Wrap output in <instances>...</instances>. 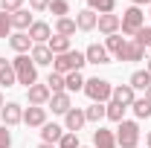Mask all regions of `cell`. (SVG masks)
<instances>
[{
	"label": "cell",
	"mask_w": 151,
	"mask_h": 148,
	"mask_svg": "<svg viewBox=\"0 0 151 148\" xmlns=\"http://www.w3.org/2000/svg\"><path fill=\"white\" fill-rule=\"evenodd\" d=\"M84 96L90 99V102H96V105H108L113 96V84L108 81V78H99V75H93V78H87L84 81Z\"/></svg>",
	"instance_id": "1"
},
{
	"label": "cell",
	"mask_w": 151,
	"mask_h": 148,
	"mask_svg": "<svg viewBox=\"0 0 151 148\" xmlns=\"http://www.w3.org/2000/svg\"><path fill=\"white\" fill-rule=\"evenodd\" d=\"M87 64V58H84V52H78V50H70V52H64V55H55V61H52V73H81V67Z\"/></svg>",
	"instance_id": "2"
},
{
	"label": "cell",
	"mask_w": 151,
	"mask_h": 148,
	"mask_svg": "<svg viewBox=\"0 0 151 148\" xmlns=\"http://www.w3.org/2000/svg\"><path fill=\"white\" fill-rule=\"evenodd\" d=\"M12 67H15V78H18V84H23L26 90L38 81V67H35V61H32L29 55L12 58Z\"/></svg>",
	"instance_id": "3"
},
{
	"label": "cell",
	"mask_w": 151,
	"mask_h": 148,
	"mask_svg": "<svg viewBox=\"0 0 151 148\" xmlns=\"http://www.w3.org/2000/svg\"><path fill=\"white\" fill-rule=\"evenodd\" d=\"M116 145L119 148H137L139 145V125L134 119H122L116 125Z\"/></svg>",
	"instance_id": "4"
},
{
	"label": "cell",
	"mask_w": 151,
	"mask_h": 148,
	"mask_svg": "<svg viewBox=\"0 0 151 148\" xmlns=\"http://www.w3.org/2000/svg\"><path fill=\"white\" fill-rule=\"evenodd\" d=\"M142 26H145V12H142L139 6H131V9L122 12V32H125V35L134 38Z\"/></svg>",
	"instance_id": "5"
},
{
	"label": "cell",
	"mask_w": 151,
	"mask_h": 148,
	"mask_svg": "<svg viewBox=\"0 0 151 148\" xmlns=\"http://www.w3.org/2000/svg\"><path fill=\"white\" fill-rule=\"evenodd\" d=\"M87 125V116L81 108H70V111L64 113V131H70V134H78V131Z\"/></svg>",
	"instance_id": "6"
},
{
	"label": "cell",
	"mask_w": 151,
	"mask_h": 148,
	"mask_svg": "<svg viewBox=\"0 0 151 148\" xmlns=\"http://www.w3.org/2000/svg\"><path fill=\"white\" fill-rule=\"evenodd\" d=\"M0 116H3V125L6 128H15V125L23 122V108H20L18 102H6L3 111H0Z\"/></svg>",
	"instance_id": "7"
},
{
	"label": "cell",
	"mask_w": 151,
	"mask_h": 148,
	"mask_svg": "<svg viewBox=\"0 0 151 148\" xmlns=\"http://www.w3.org/2000/svg\"><path fill=\"white\" fill-rule=\"evenodd\" d=\"M50 96H52V90L47 87V81H44V84H38V81H35V84L26 90V99H29V105H35V108H44V105L50 102Z\"/></svg>",
	"instance_id": "8"
},
{
	"label": "cell",
	"mask_w": 151,
	"mask_h": 148,
	"mask_svg": "<svg viewBox=\"0 0 151 148\" xmlns=\"http://www.w3.org/2000/svg\"><path fill=\"white\" fill-rule=\"evenodd\" d=\"M23 125H26V128H44V125H47V108L29 105V108L23 111Z\"/></svg>",
	"instance_id": "9"
},
{
	"label": "cell",
	"mask_w": 151,
	"mask_h": 148,
	"mask_svg": "<svg viewBox=\"0 0 151 148\" xmlns=\"http://www.w3.org/2000/svg\"><path fill=\"white\" fill-rule=\"evenodd\" d=\"M9 47H12L18 55H26V52H32L35 44H32V38L26 35V32H12V35H9Z\"/></svg>",
	"instance_id": "10"
},
{
	"label": "cell",
	"mask_w": 151,
	"mask_h": 148,
	"mask_svg": "<svg viewBox=\"0 0 151 148\" xmlns=\"http://www.w3.org/2000/svg\"><path fill=\"white\" fill-rule=\"evenodd\" d=\"M125 47H128V41L119 35V32L105 38V50H108V55H113L116 61H122V55H125Z\"/></svg>",
	"instance_id": "11"
},
{
	"label": "cell",
	"mask_w": 151,
	"mask_h": 148,
	"mask_svg": "<svg viewBox=\"0 0 151 148\" xmlns=\"http://www.w3.org/2000/svg\"><path fill=\"white\" fill-rule=\"evenodd\" d=\"M96 26H99V32H102V35H116V32H119V29H122V18H119V15H99V23H96Z\"/></svg>",
	"instance_id": "12"
},
{
	"label": "cell",
	"mask_w": 151,
	"mask_h": 148,
	"mask_svg": "<svg viewBox=\"0 0 151 148\" xmlns=\"http://www.w3.org/2000/svg\"><path fill=\"white\" fill-rule=\"evenodd\" d=\"M84 58H87V64H111V55H108V50H105V44H90L87 50H84Z\"/></svg>",
	"instance_id": "13"
},
{
	"label": "cell",
	"mask_w": 151,
	"mask_h": 148,
	"mask_svg": "<svg viewBox=\"0 0 151 148\" xmlns=\"http://www.w3.org/2000/svg\"><path fill=\"white\" fill-rule=\"evenodd\" d=\"M29 58L35 61V67H52V61H55V55L50 52V47H47V44H35V47H32V52H29Z\"/></svg>",
	"instance_id": "14"
},
{
	"label": "cell",
	"mask_w": 151,
	"mask_h": 148,
	"mask_svg": "<svg viewBox=\"0 0 151 148\" xmlns=\"http://www.w3.org/2000/svg\"><path fill=\"white\" fill-rule=\"evenodd\" d=\"M93 148H116V134L102 125H96L93 131Z\"/></svg>",
	"instance_id": "15"
},
{
	"label": "cell",
	"mask_w": 151,
	"mask_h": 148,
	"mask_svg": "<svg viewBox=\"0 0 151 148\" xmlns=\"http://www.w3.org/2000/svg\"><path fill=\"white\" fill-rule=\"evenodd\" d=\"M96 23H99V15H96V12H90V9L76 12V29H81V32H93Z\"/></svg>",
	"instance_id": "16"
},
{
	"label": "cell",
	"mask_w": 151,
	"mask_h": 148,
	"mask_svg": "<svg viewBox=\"0 0 151 148\" xmlns=\"http://www.w3.org/2000/svg\"><path fill=\"white\" fill-rule=\"evenodd\" d=\"M26 35L32 38V44H47L50 38H52V29H50V23H44V20H35L32 26H29V32Z\"/></svg>",
	"instance_id": "17"
},
{
	"label": "cell",
	"mask_w": 151,
	"mask_h": 148,
	"mask_svg": "<svg viewBox=\"0 0 151 148\" xmlns=\"http://www.w3.org/2000/svg\"><path fill=\"white\" fill-rule=\"evenodd\" d=\"M70 108H73V99H70V93H67V90L50 96V111H52V113H61V116H64Z\"/></svg>",
	"instance_id": "18"
},
{
	"label": "cell",
	"mask_w": 151,
	"mask_h": 148,
	"mask_svg": "<svg viewBox=\"0 0 151 148\" xmlns=\"http://www.w3.org/2000/svg\"><path fill=\"white\" fill-rule=\"evenodd\" d=\"M111 99H113V102H119V105H125V108H131L134 99H137V90H134L131 84H116Z\"/></svg>",
	"instance_id": "19"
},
{
	"label": "cell",
	"mask_w": 151,
	"mask_h": 148,
	"mask_svg": "<svg viewBox=\"0 0 151 148\" xmlns=\"http://www.w3.org/2000/svg\"><path fill=\"white\" fill-rule=\"evenodd\" d=\"M32 23H35V20L29 15V9H18V12L12 15V29H15V32H29Z\"/></svg>",
	"instance_id": "20"
},
{
	"label": "cell",
	"mask_w": 151,
	"mask_h": 148,
	"mask_svg": "<svg viewBox=\"0 0 151 148\" xmlns=\"http://www.w3.org/2000/svg\"><path fill=\"white\" fill-rule=\"evenodd\" d=\"M64 137V128L55 125V122H47L44 128H41V139L44 142H50V145H58V139Z\"/></svg>",
	"instance_id": "21"
},
{
	"label": "cell",
	"mask_w": 151,
	"mask_h": 148,
	"mask_svg": "<svg viewBox=\"0 0 151 148\" xmlns=\"http://www.w3.org/2000/svg\"><path fill=\"white\" fill-rule=\"evenodd\" d=\"M47 47H50L52 55H64V52L73 50V47H70V38H64V35H52L50 41H47Z\"/></svg>",
	"instance_id": "22"
},
{
	"label": "cell",
	"mask_w": 151,
	"mask_h": 148,
	"mask_svg": "<svg viewBox=\"0 0 151 148\" xmlns=\"http://www.w3.org/2000/svg\"><path fill=\"white\" fill-rule=\"evenodd\" d=\"M125 111H128V108H125V105H119V102H108V105H105V119H111V122H116V125H119V122H122V119H125Z\"/></svg>",
	"instance_id": "23"
},
{
	"label": "cell",
	"mask_w": 151,
	"mask_h": 148,
	"mask_svg": "<svg viewBox=\"0 0 151 148\" xmlns=\"http://www.w3.org/2000/svg\"><path fill=\"white\" fill-rule=\"evenodd\" d=\"M0 84H3V87L18 84V78H15V67H12V61H6V58H0Z\"/></svg>",
	"instance_id": "24"
},
{
	"label": "cell",
	"mask_w": 151,
	"mask_h": 148,
	"mask_svg": "<svg viewBox=\"0 0 151 148\" xmlns=\"http://www.w3.org/2000/svg\"><path fill=\"white\" fill-rule=\"evenodd\" d=\"M128 84H131L134 90H148L151 87V73L148 70H137V73H131Z\"/></svg>",
	"instance_id": "25"
},
{
	"label": "cell",
	"mask_w": 151,
	"mask_h": 148,
	"mask_svg": "<svg viewBox=\"0 0 151 148\" xmlns=\"http://www.w3.org/2000/svg\"><path fill=\"white\" fill-rule=\"evenodd\" d=\"M142 58H145V47H142V44H137V41H128L122 61H142Z\"/></svg>",
	"instance_id": "26"
},
{
	"label": "cell",
	"mask_w": 151,
	"mask_h": 148,
	"mask_svg": "<svg viewBox=\"0 0 151 148\" xmlns=\"http://www.w3.org/2000/svg\"><path fill=\"white\" fill-rule=\"evenodd\" d=\"M84 75L81 73H67L64 75V87H67V93H78V90H84Z\"/></svg>",
	"instance_id": "27"
},
{
	"label": "cell",
	"mask_w": 151,
	"mask_h": 148,
	"mask_svg": "<svg viewBox=\"0 0 151 148\" xmlns=\"http://www.w3.org/2000/svg\"><path fill=\"white\" fill-rule=\"evenodd\" d=\"M87 9L90 12H99V15H111L116 9V0H87Z\"/></svg>",
	"instance_id": "28"
},
{
	"label": "cell",
	"mask_w": 151,
	"mask_h": 148,
	"mask_svg": "<svg viewBox=\"0 0 151 148\" xmlns=\"http://www.w3.org/2000/svg\"><path fill=\"white\" fill-rule=\"evenodd\" d=\"M55 35H64V38L76 35V18H58L55 20Z\"/></svg>",
	"instance_id": "29"
},
{
	"label": "cell",
	"mask_w": 151,
	"mask_h": 148,
	"mask_svg": "<svg viewBox=\"0 0 151 148\" xmlns=\"http://www.w3.org/2000/svg\"><path fill=\"white\" fill-rule=\"evenodd\" d=\"M131 108H134V116H137V119H151V102L145 96H142V99H134Z\"/></svg>",
	"instance_id": "30"
},
{
	"label": "cell",
	"mask_w": 151,
	"mask_h": 148,
	"mask_svg": "<svg viewBox=\"0 0 151 148\" xmlns=\"http://www.w3.org/2000/svg\"><path fill=\"white\" fill-rule=\"evenodd\" d=\"M84 116H87V122H102L105 119V105H96V102H90V108H84Z\"/></svg>",
	"instance_id": "31"
},
{
	"label": "cell",
	"mask_w": 151,
	"mask_h": 148,
	"mask_svg": "<svg viewBox=\"0 0 151 148\" xmlns=\"http://www.w3.org/2000/svg\"><path fill=\"white\" fill-rule=\"evenodd\" d=\"M50 12L55 15V20L67 18V15H70V3H67V0H50Z\"/></svg>",
	"instance_id": "32"
},
{
	"label": "cell",
	"mask_w": 151,
	"mask_h": 148,
	"mask_svg": "<svg viewBox=\"0 0 151 148\" xmlns=\"http://www.w3.org/2000/svg\"><path fill=\"white\" fill-rule=\"evenodd\" d=\"M47 87H50L52 93H64L67 90V87H64V75L61 73H50L47 75Z\"/></svg>",
	"instance_id": "33"
},
{
	"label": "cell",
	"mask_w": 151,
	"mask_h": 148,
	"mask_svg": "<svg viewBox=\"0 0 151 148\" xmlns=\"http://www.w3.org/2000/svg\"><path fill=\"white\" fill-rule=\"evenodd\" d=\"M58 148H81V142H78V134L64 131V137L58 139Z\"/></svg>",
	"instance_id": "34"
},
{
	"label": "cell",
	"mask_w": 151,
	"mask_h": 148,
	"mask_svg": "<svg viewBox=\"0 0 151 148\" xmlns=\"http://www.w3.org/2000/svg\"><path fill=\"white\" fill-rule=\"evenodd\" d=\"M15 29H12V15H6V12H0V38L6 41V38L12 35Z\"/></svg>",
	"instance_id": "35"
},
{
	"label": "cell",
	"mask_w": 151,
	"mask_h": 148,
	"mask_svg": "<svg viewBox=\"0 0 151 148\" xmlns=\"http://www.w3.org/2000/svg\"><path fill=\"white\" fill-rule=\"evenodd\" d=\"M18 9H23V0H0V12H6V15H15Z\"/></svg>",
	"instance_id": "36"
},
{
	"label": "cell",
	"mask_w": 151,
	"mask_h": 148,
	"mask_svg": "<svg viewBox=\"0 0 151 148\" xmlns=\"http://www.w3.org/2000/svg\"><path fill=\"white\" fill-rule=\"evenodd\" d=\"M134 41H137V44H142V47H151V26H142V29L134 35Z\"/></svg>",
	"instance_id": "37"
},
{
	"label": "cell",
	"mask_w": 151,
	"mask_h": 148,
	"mask_svg": "<svg viewBox=\"0 0 151 148\" xmlns=\"http://www.w3.org/2000/svg\"><path fill=\"white\" fill-rule=\"evenodd\" d=\"M0 148H12V134L6 125H0Z\"/></svg>",
	"instance_id": "38"
},
{
	"label": "cell",
	"mask_w": 151,
	"mask_h": 148,
	"mask_svg": "<svg viewBox=\"0 0 151 148\" xmlns=\"http://www.w3.org/2000/svg\"><path fill=\"white\" fill-rule=\"evenodd\" d=\"M29 9L32 12H47L50 9V0H29Z\"/></svg>",
	"instance_id": "39"
},
{
	"label": "cell",
	"mask_w": 151,
	"mask_h": 148,
	"mask_svg": "<svg viewBox=\"0 0 151 148\" xmlns=\"http://www.w3.org/2000/svg\"><path fill=\"white\" fill-rule=\"evenodd\" d=\"M131 3H134V6H142V3H148V6H151V0H131Z\"/></svg>",
	"instance_id": "40"
},
{
	"label": "cell",
	"mask_w": 151,
	"mask_h": 148,
	"mask_svg": "<svg viewBox=\"0 0 151 148\" xmlns=\"http://www.w3.org/2000/svg\"><path fill=\"white\" fill-rule=\"evenodd\" d=\"M145 145L151 148V131H148V134H145Z\"/></svg>",
	"instance_id": "41"
},
{
	"label": "cell",
	"mask_w": 151,
	"mask_h": 148,
	"mask_svg": "<svg viewBox=\"0 0 151 148\" xmlns=\"http://www.w3.org/2000/svg\"><path fill=\"white\" fill-rule=\"evenodd\" d=\"M38 148H55V145H50V142H41V145H38Z\"/></svg>",
	"instance_id": "42"
},
{
	"label": "cell",
	"mask_w": 151,
	"mask_h": 148,
	"mask_svg": "<svg viewBox=\"0 0 151 148\" xmlns=\"http://www.w3.org/2000/svg\"><path fill=\"white\" fill-rule=\"evenodd\" d=\"M145 61H148V64H145V70H148V73H151V55H148V58H145Z\"/></svg>",
	"instance_id": "43"
},
{
	"label": "cell",
	"mask_w": 151,
	"mask_h": 148,
	"mask_svg": "<svg viewBox=\"0 0 151 148\" xmlns=\"http://www.w3.org/2000/svg\"><path fill=\"white\" fill-rule=\"evenodd\" d=\"M145 99H148V102H151V87H148V90H145Z\"/></svg>",
	"instance_id": "44"
},
{
	"label": "cell",
	"mask_w": 151,
	"mask_h": 148,
	"mask_svg": "<svg viewBox=\"0 0 151 148\" xmlns=\"http://www.w3.org/2000/svg\"><path fill=\"white\" fill-rule=\"evenodd\" d=\"M3 105H6V102H3V93H0V111H3Z\"/></svg>",
	"instance_id": "45"
},
{
	"label": "cell",
	"mask_w": 151,
	"mask_h": 148,
	"mask_svg": "<svg viewBox=\"0 0 151 148\" xmlns=\"http://www.w3.org/2000/svg\"><path fill=\"white\" fill-rule=\"evenodd\" d=\"M81 148H93V145H81Z\"/></svg>",
	"instance_id": "46"
},
{
	"label": "cell",
	"mask_w": 151,
	"mask_h": 148,
	"mask_svg": "<svg viewBox=\"0 0 151 148\" xmlns=\"http://www.w3.org/2000/svg\"><path fill=\"white\" fill-rule=\"evenodd\" d=\"M148 18H151V12H148Z\"/></svg>",
	"instance_id": "47"
}]
</instances>
